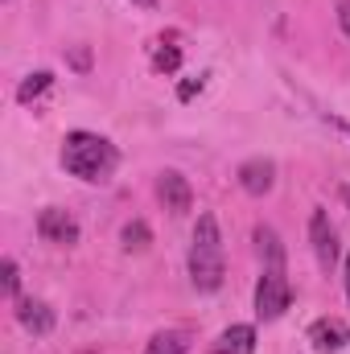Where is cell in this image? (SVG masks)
<instances>
[{
  "mask_svg": "<svg viewBox=\"0 0 350 354\" xmlns=\"http://www.w3.org/2000/svg\"><path fill=\"white\" fill-rule=\"evenodd\" d=\"M120 153L111 140L95 136V132H71L62 140V169L71 177H83V181H107L116 169Z\"/></svg>",
  "mask_w": 350,
  "mask_h": 354,
  "instance_id": "cell-1",
  "label": "cell"
},
{
  "mask_svg": "<svg viewBox=\"0 0 350 354\" xmlns=\"http://www.w3.org/2000/svg\"><path fill=\"white\" fill-rule=\"evenodd\" d=\"M190 280L198 292H214L223 284V239L214 214H198L194 243H190Z\"/></svg>",
  "mask_w": 350,
  "mask_h": 354,
  "instance_id": "cell-2",
  "label": "cell"
},
{
  "mask_svg": "<svg viewBox=\"0 0 350 354\" xmlns=\"http://www.w3.org/2000/svg\"><path fill=\"white\" fill-rule=\"evenodd\" d=\"M293 301V288H288V276L284 268H264L260 284H256V313L264 322H276Z\"/></svg>",
  "mask_w": 350,
  "mask_h": 354,
  "instance_id": "cell-3",
  "label": "cell"
},
{
  "mask_svg": "<svg viewBox=\"0 0 350 354\" xmlns=\"http://www.w3.org/2000/svg\"><path fill=\"white\" fill-rule=\"evenodd\" d=\"M37 235H42L46 243H75V239H79V223H75L71 210L46 206V210L37 214Z\"/></svg>",
  "mask_w": 350,
  "mask_h": 354,
  "instance_id": "cell-4",
  "label": "cell"
},
{
  "mask_svg": "<svg viewBox=\"0 0 350 354\" xmlns=\"http://www.w3.org/2000/svg\"><path fill=\"white\" fill-rule=\"evenodd\" d=\"M309 243H313L317 264L330 272L334 260H338V235H334V227H330V214H326V210H313V218H309Z\"/></svg>",
  "mask_w": 350,
  "mask_h": 354,
  "instance_id": "cell-5",
  "label": "cell"
},
{
  "mask_svg": "<svg viewBox=\"0 0 350 354\" xmlns=\"http://www.w3.org/2000/svg\"><path fill=\"white\" fill-rule=\"evenodd\" d=\"M157 194H161L165 210H174V214H185L194 206V189H190V181L177 174V169H165V174L157 177Z\"/></svg>",
  "mask_w": 350,
  "mask_h": 354,
  "instance_id": "cell-6",
  "label": "cell"
},
{
  "mask_svg": "<svg viewBox=\"0 0 350 354\" xmlns=\"http://www.w3.org/2000/svg\"><path fill=\"white\" fill-rule=\"evenodd\" d=\"M309 342H313L322 354H334V351H342V346L350 342V326L342 322V317H322V322L309 326Z\"/></svg>",
  "mask_w": 350,
  "mask_h": 354,
  "instance_id": "cell-7",
  "label": "cell"
},
{
  "mask_svg": "<svg viewBox=\"0 0 350 354\" xmlns=\"http://www.w3.org/2000/svg\"><path fill=\"white\" fill-rule=\"evenodd\" d=\"M239 185H243L252 198H264V194L276 185V165H272L268 157H252V161H243V165H239Z\"/></svg>",
  "mask_w": 350,
  "mask_h": 354,
  "instance_id": "cell-8",
  "label": "cell"
},
{
  "mask_svg": "<svg viewBox=\"0 0 350 354\" xmlns=\"http://www.w3.org/2000/svg\"><path fill=\"white\" fill-rule=\"evenodd\" d=\"M17 322H21L29 334H50V330H54V309H50L46 301L21 297V301H17Z\"/></svg>",
  "mask_w": 350,
  "mask_h": 354,
  "instance_id": "cell-9",
  "label": "cell"
},
{
  "mask_svg": "<svg viewBox=\"0 0 350 354\" xmlns=\"http://www.w3.org/2000/svg\"><path fill=\"white\" fill-rule=\"evenodd\" d=\"M210 354H256V326H231L219 334Z\"/></svg>",
  "mask_w": 350,
  "mask_h": 354,
  "instance_id": "cell-10",
  "label": "cell"
},
{
  "mask_svg": "<svg viewBox=\"0 0 350 354\" xmlns=\"http://www.w3.org/2000/svg\"><path fill=\"white\" fill-rule=\"evenodd\" d=\"M256 252H260L264 268H284V248L272 227H256Z\"/></svg>",
  "mask_w": 350,
  "mask_h": 354,
  "instance_id": "cell-11",
  "label": "cell"
},
{
  "mask_svg": "<svg viewBox=\"0 0 350 354\" xmlns=\"http://www.w3.org/2000/svg\"><path fill=\"white\" fill-rule=\"evenodd\" d=\"M185 351H190V334H185V330L153 334V342L145 346V354H185Z\"/></svg>",
  "mask_w": 350,
  "mask_h": 354,
  "instance_id": "cell-12",
  "label": "cell"
},
{
  "mask_svg": "<svg viewBox=\"0 0 350 354\" xmlns=\"http://www.w3.org/2000/svg\"><path fill=\"white\" fill-rule=\"evenodd\" d=\"M153 66H157L161 75H174L177 66H181V50H177V33H169V37H161V41H157V50H153Z\"/></svg>",
  "mask_w": 350,
  "mask_h": 354,
  "instance_id": "cell-13",
  "label": "cell"
},
{
  "mask_svg": "<svg viewBox=\"0 0 350 354\" xmlns=\"http://www.w3.org/2000/svg\"><path fill=\"white\" fill-rule=\"evenodd\" d=\"M50 83H54V75H50V71H37V75H29V79L17 87V103H33L37 95H46V91H50Z\"/></svg>",
  "mask_w": 350,
  "mask_h": 354,
  "instance_id": "cell-14",
  "label": "cell"
},
{
  "mask_svg": "<svg viewBox=\"0 0 350 354\" xmlns=\"http://www.w3.org/2000/svg\"><path fill=\"white\" fill-rule=\"evenodd\" d=\"M120 239H124V252H145V248L153 243V231L136 218V223H128V227L120 231Z\"/></svg>",
  "mask_w": 350,
  "mask_h": 354,
  "instance_id": "cell-15",
  "label": "cell"
},
{
  "mask_svg": "<svg viewBox=\"0 0 350 354\" xmlns=\"http://www.w3.org/2000/svg\"><path fill=\"white\" fill-rule=\"evenodd\" d=\"M0 288H4V297H8V301H17V292H21V272H17V260H4V264H0Z\"/></svg>",
  "mask_w": 350,
  "mask_h": 354,
  "instance_id": "cell-16",
  "label": "cell"
},
{
  "mask_svg": "<svg viewBox=\"0 0 350 354\" xmlns=\"http://www.w3.org/2000/svg\"><path fill=\"white\" fill-rule=\"evenodd\" d=\"M202 87H206V79H190V83H181V91H177V95H181V99H194Z\"/></svg>",
  "mask_w": 350,
  "mask_h": 354,
  "instance_id": "cell-17",
  "label": "cell"
},
{
  "mask_svg": "<svg viewBox=\"0 0 350 354\" xmlns=\"http://www.w3.org/2000/svg\"><path fill=\"white\" fill-rule=\"evenodd\" d=\"M338 25H342V33L350 37V0H338Z\"/></svg>",
  "mask_w": 350,
  "mask_h": 354,
  "instance_id": "cell-18",
  "label": "cell"
},
{
  "mask_svg": "<svg viewBox=\"0 0 350 354\" xmlns=\"http://www.w3.org/2000/svg\"><path fill=\"white\" fill-rule=\"evenodd\" d=\"M71 62H75L79 71H87V66H91V54H87V50H75V54H71Z\"/></svg>",
  "mask_w": 350,
  "mask_h": 354,
  "instance_id": "cell-19",
  "label": "cell"
},
{
  "mask_svg": "<svg viewBox=\"0 0 350 354\" xmlns=\"http://www.w3.org/2000/svg\"><path fill=\"white\" fill-rule=\"evenodd\" d=\"M330 124H334V128H342V132L350 136V124H347V120H330Z\"/></svg>",
  "mask_w": 350,
  "mask_h": 354,
  "instance_id": "cell-20",
  "label": "cell"
},
{
  "mask_svg": "<svg viewBox=\"0 0 350 354\" xmlns=\"http://www.w3.org/2000/svg\"><path fill=\"white\" fill-rule=\"evenodd\" d=\"M132 4H140V8H157V0H132Z\"/></svg>",
  "mask_w": 350,
  "mask_h": 354,
  "instance_id": "cell-21",
  "label": "cell"
},
{
  "mask_svg": "<svg viewBox=\"0 0 350 354\" xmlns=\"http://www.w3.org/2000/svg\"><path fill=\"white\" fill-rule=\"evenodd\" d=\"M347 297H350V256H347Z\"/></svg>",
  "mask_w": 350,
  "mask_h": 354,
  "instance_id": "cell-22",
  "label": "cell"
},
{
  "mask_svg": "<svg viewBox=\"0 0 350 354\" xmlns=\"http://www.w3.org/2000/svg\"><path fill=\"white\" fill-rule=\"evenodd\" d=\"M342 202L350 206V185H342Z\"/></svg>",
  "mask_w": 350,
  "mask_h": 354,
  "instance_id": "cell-23",
  "label": "cell"
},
{
  "mask_svg": "<svg viewBox=\"0 0 350 354\" xmlns=\"http://www.w3.org/2000/svg\"><path fill=\"white\" fill-rule=\"evenodd\" d=\"M79 354H99V351H79Z\"/></svg>",
  "mask_w": 350,
  "mask_h": 354,
  "instance_id": "cell-24",
  "label": "cell"
}]
</instances>
